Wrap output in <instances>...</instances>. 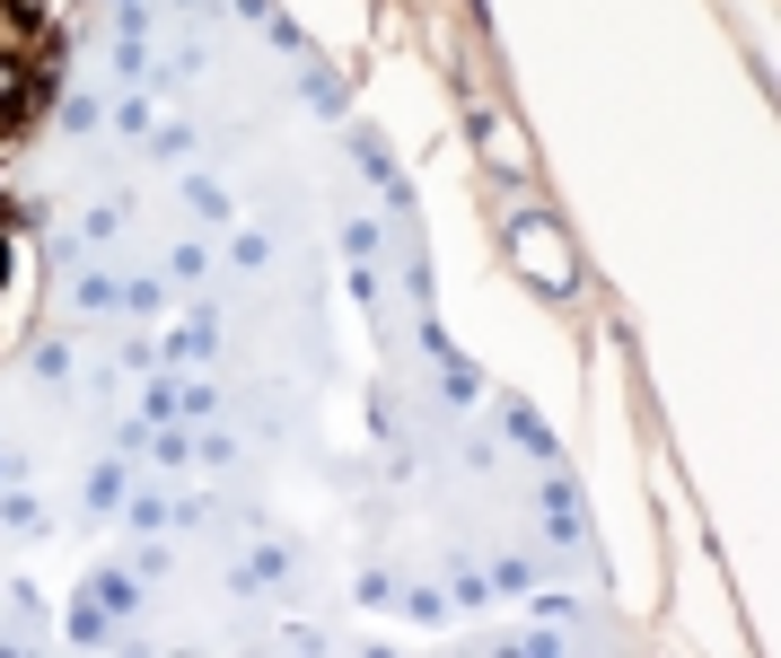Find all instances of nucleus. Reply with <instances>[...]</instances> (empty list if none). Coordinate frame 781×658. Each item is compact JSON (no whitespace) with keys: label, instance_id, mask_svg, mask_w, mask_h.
I'll list each match as a JSON object with an SVG mask.
<instances>
[{"label":"nucleus","instance_id":"obj_1","mask_svg":"<svg viewBox=\"0 0 781 658\" xmlns=\"http://www.w3.org/2000/svg\"><path fill=\"white\" fill-rule=\"evenodd\" d=\"M35 97H44V71H27L18 53H0V123H27Z\"/></svg>","mask_w":781,"mask_h":658},{"label":"nucleus","instance_id":"obj_2","mask_svg":"<svg viewBox=\"0 0 781 658\" xmlns=\"http://www.w3.org/2000/svg\"><path fill=\"white\" fill-rule=\"evenodd\" d=\"M351 158H360V167H369V185H378V194H387V203H395V212H413V185H404V176H395V158H387V150H378V132H360V141H351Z\"/></svg>","mask_w":781,"mask_h":658},{"label":"nucleus","instance_id":"obj_3","mask_svg":"<svg viewBox=\"0 0 781 658\" xmlns=\"http://www.w3.org/2000/svg\"><path fill=\"white\" fill-rule=\"evenodd\" d=\"M89 597H97L106 615H132V579H123V570H97V579H89Z\"/></svg>","mask_w":781,"mask_h":658},{"label":"nucleus","instance_id":"obj_4","mask_svg":"<svg viewBox=\"0 0 781 658\" xmlns=\"http://www.w3.org/2000/svg\"><path fill=\"white\" fill-rule=\"evenodd\" d=\"M71 641H106V606H97V597L71 606Z\"/></svg>","mask_w":781,"mask_h":658},{"label":"nucleus","instance_id":"obj_5","mask_svg":"<svg viewBox=\"0 0 781 658\" xmlns=\"http://www.w3.org/2000/svg\"><path fill=\"white\" fill-rule=\"evenodd\" d=\"M264 579H281V553H246V570H237V588H264Z\"/></svg>","mask_w":781,"mask_h":658},{"label":"nucleus","instance_id":"obj_6","mask_svg":"<svg viewBox=\"0 0 781 658\" xmlns=\"http://www.w3.org/2000/svg\"><path fill=\"white\" fill-rule=\"evenodd\" d=\"M545 518H554V536H579V510H571V492H545Z\"/></svg>","mask_w":781,"mask_h":658},{"label":"nucleus","instance_id":"obj_7","mask_svg":"<svg viewBox=\"0 0 781 658\" xmlns=\"http://www.w3.org/2000/svg\"><path fill=\"white\" fill-rule=\"evenodd\" d=\"M185 194H194V212H203V219H228V194H220V185H203V176H194Z\"/></svg>","mask_w":781,"mask_h":658},{"label":"nucleus","instance_id":"obj_8","mask_svg":"<svg viewBox=\"0 0 781 658\" xmlns=\"http://www.w3.org/2000/svg\"><path fill=\"white\" fill-rule=\"evenodd\" d=\"M342 246H351V264H369V255H378V228H369V219H351V228H342Z\"/></svg>","mask_w":781,"mask_h":658},{"label":"nucleus","instance_id":"obj_9","mask_svg":"<svg viewBox=\"0 0 781 658\" xmlns=\"http://www.w3.org/2000/svg\"><path fill=\"white\" fill-rule=\"evenodd\" d=\"M0 281H9V237H0Z\"/></svg>","mask_w":781,"mask_h":658}]
</instances>
